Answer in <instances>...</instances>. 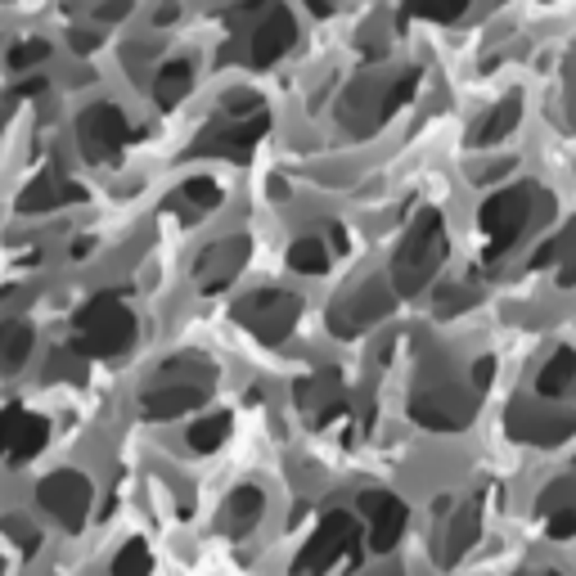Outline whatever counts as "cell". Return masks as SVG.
Wrapping results in <instances>:
<instances>
[{"instance_id": "13", "label": "cell", "mask_w": 576, "mask_h": 576, "mask_svg": "<svg viewBox=\"0 0 576 576\" xmlns=\"http://www.w3.org/2000/svg\"><path fill=\"white\" fill-rule=\"evenodd\" d=\"M509 432L518 441H531V446H558V441L576 437V415L572 410H563V415H536V410H527L518 401L509 410Z\"/></svg>"}, {"instance_id": "11", "label": "cell", "mask_w": 576, "mask_h": 576, "mask_svg": "<svg viewBox=\"0 0 576 576\" xmlns=\"http://www.w3.org/2000/svg\"><path fill=\"white\" fill-rule=\"evenodd\" d=\"M356 540V522H352V513H329L325 522H320V531L311 536V545L298 554V576H316V572H325L347 545Z\"/></svg>"}, {"instance_id": "33", "label": "cell", "mask_w": 576, "mask_h": 576, "mask_svg": "<svg viewBox=\"0 0 576 576\" xmlns=\"http://www.w3.org/2000/svg\"><path fill=\"white\" fill-rule=\"evenodd\" d=\"M252 113H261V100L252 95V91H230L225 95V118H252Z\"/></svg>"}, {"instance_id": "41", "label": "cell", "mask_w": 576, "mask_h": 576, "mask_svg": "<svg viewBox=\"0 0 576 576\" xmlns=\"http://www.w3.org/2000/svg\"><path fill=\"white\" fill-rule=\"evenodd\" d=\"M41 91H46V82H23L14 95H19V100H32V95H41Z\"/></svg>"}, {"instance_id": "39", "label": "cell", "mask_w": 576, "mask_h": 576, "mask_svg": "<svg viewBox=\"0 0 576 576\" xmlns=\"http://www.w3.org/2000/svg\"><path fill=\"white\" fill-rule=\"evenodd\" d=\"M176 14H180V0H162V5L153 10V23L167 28V23H176Z\"/></svg>"}, {"instance_id": "30", "label": "cell", "mask_w": 576, "mask_h": 576, "mask_svg": "<svg viewBox=\"0 0 576 576\" xmlns=\"http://www.w3.org/2000/svg\"><path fill=\"white\" fill-rule=\"evenodd\" d=\"M41 59H50V46H46V41H19V46H10V68H14V73H28V68H37Z\"/></svg>"}, {"instance_id": "10", "label": "cell", "mask_w": 576, "mask_h": 576, "mask_svg": "<svg viewBox=\"0 0 576 576\" xmlns=\"http://www.w3.org/2000/svg\"><path fill=\"white\" fill-rule=\"evenodd\" d=\"M248 252H252V243H248L243 234H225V239L207 243V248L198 252V261H194L198 288H203V293H216V288H225V284L248 266Z\"/></svg>"}, {"instance_id": "2", "label": "cell", "mask_w": 576, "mask_h": 576, "mask_svg": "<svg viewBox=\"0 0 576 576\" xmlns=\"http://www.w3.org/2000/svg\"><path fill=\"white\" fill-rule=\"evenodd\" d=\"M554 212V203H549V194H540L536 185H513V189H495L486 203H482V230L491 234V248H486V261H495L500 252H509L513 243H518V234L540 216H549Z\"/></svg>"}, {"instance_id": "40", "label": "cell", "mask_w": 576, "mask_h": 576, "mask_svg": "<svg viewBox=\"0 0 576 576\" xmlns=\"http://www.w3.org/2000/svg\"><path fill=\"white\" fill-rule=\"evenodd\" d=\"M307 5H311V14H316V19H329V14L338 10V0H307Z\"/></svg>"}, {"instance_id": "23", "label": "cell", "mask_w": 576, "mask_h": 576, "mask_svg": "<svg viewBox=\"0 0 576 576\" xmlns=\"http://www.w3.org/2000/svg\"><path fill=\"white\" fill-rule=\"evenodd\" d=\"M32 352V325L28 320H5L0 325V374H14Z\"/></svg>"}, {"instance_id": "43", "label": "cell", "mask_w": 576, "mask_h": 576, "mask_svg": "<svg viewBox=\"0 0 576 576\" xmlns=\"http://www.w3.org/2000/svg\"><path fill=\"white\" fill-rule=\"evenodd\" d=\"M0 113H5V109H0Z\"/></svg>"}, {"instance_id": "9", "label": "cell", "mask_w": 576, "mask_h": 576, "mask_svg": "<svg viewBox=\"0 0 576 576\" xmlns=\"http://www.w3.org/2000/svg\"><path fill=\"white\" fill-rule=\"evenodd\" d=\"M468 415H473V401L455 388H423L410 401V419L432 432H459L468 423Z\"/></svg>"}, {"instance_id": "27", "label": "cell", "mask_w": 576, "mask_h": 576, "mask_svg": "<svg viewBox=\"0 0 576 576\" xmlns=\"http://www.w3.org/2000/svg\"><path fill=\"white\" fill-rule=\"evenodd\" d=\"M419 82H423V77H419V68H410V73H401V77H397V82L388 86V95H383V104H379V122H388V118H392L397 109H406V104L415 100V91H419Z\"/></svg>"}, {"instance_id": "18", "label": "cell", "mask_w": 576, "mask_h": 576, "mask_svg": "<svg viewBox=\"0 0 576 576\" xmlns=\"http://www.w3.org/2000/svg\"><path fill=\"white\" fill-rule=\"evenodd\" d=\"M518 122H522V100L518 95H509V100H500L477 127H473V149H491V144H500L504 135H513L518 131Z\"/></svg>"}, {"instance_id": "4", "label": "cell", "mask_w": 576, "mask_h": 576, "mask_svg": "<svg viewBox=\"0 0 576 576\" xmlns=\"http://www.w3.org/2000/svg\"><path fill=\"white\" fill-rule=\"evenodd\" d=\"M298 316H302V298L284 293V288H257V293H248L239 302V325L252 329L266 347H279L293 334Z\"/></svg>"}, {"instance_id": "36", "label": "cell", "mask_w": 576, "mask_h": 576, "mask_svg": "<svg viewBox=\"0 0 576 576\" xmlns=\"http://www.w3.org/2000/svg\"><path fill=\"white\" fill-rule=\"evenodd\" d=\"M477 293H473V288H441V293H437V302H441V311L446 316H455L459 307H468Z\"/></svg>"}, {"instance_id": "31", "label": "cell", "mask_w": 576, "mask_h": 576, "mask_svg": "<svg viewBox=\"0 0 576 576\" xmlns=\"http://www.w3.org/2000/svg\"><path fill=\"white\" fill-rule=\"evenodd\" d=\"M185 203H194V207H216L221 203V185L212 180V176H194V180H185Z\"/></svg>"}, {"instance_id": "3", "label": "cell", "mask_w": 576, "mask_h": 576, "mask_svg": "<svg viewBox=\"0 0 576 576\" xmlns=\"http://www.w3.org/2000/svg\"><path fill=\"white\" fill-rule=\"evenodd\" d=\"M135 343V316L118 293H100L77 311V356H122Z\"/></svg>"}, {"instance_id": "6", "label": "cell", "mask_w": 576, "mask_h": 576, "mask_svg": "<svg viewBox=\"0 0 576 576\" xmlns=\"http://www.w3.org/2000/svg\"><path fill=\"white\" fill-rule=\"evenodd\" d=\"M77 140H82V153L91 162H113L122 153V144L131 140V127H127V113L118 104H91L82 118H77Z\"/></svg>"}, {"instance_id": "26", "label": "cell", "mask_w": 576, "mask_h": 576, "mask_svg": "<svg viewBox=\"0 0 576 576\" xmlns=\"http://www.w3.org/2000/svg\"><path fill=\"white\" fill-rule=\"evenodd\" d=\"M473 0H406V14L423 19V23H455Z\"/></svg>"}, {"instance_id": "25", "label": "cell", "mask_w": 576, "mask_h": 576, "mask_svg": "<svg viewBox=\"0 0 576 576\" xmlns=\"http://www.w3.org/2000/svg\"><path fill=\"white\" fill-rule=\"evenodd\" d=\"M225 432H230V415H207V419H198L194 428H189V450H198V455H212L221 441H225Z\"/></svg>"}, {"instance_id": "24", "label": "cell", "mask_w": 576, "mask_h": 576, "mask_svg": "<svg viewBox=\"0 0 576 576\" xmlns=\"http://www.w3.org/2000/svg\"><path fill=\"white\" fill-rule=\"evenodd\" d=\"M288 266H293L298 275H325V266H329L325 239H298L293 248H288Z\"/></svg>"}, {"instance_id": "32", "label": "cell", "mask_w": 576, "mask_h": 576, "mask_svg": "<svg viewBox=\"0 0 576 576\" xmlns=\"http://www.w3.org/2000/svg\"><path fill=\"white\" fill-rule=\"evenodd\" d=\"M567 252H576V221H572L554 243H545V248L531 257V266H536V270H540V266H554V261H558V257H567Z\"/></svg>"}, {"instance_id": "28", "label": "cell", "mask_w": 576, "mask_h": 576, "mask_svg": "<svg viewBox=\"0 0 576 576\" xmlns=\"http://www.w3.org/2000/svg\"><path fill=\"white\" fill-rule=\"evenodd\" d=\"M153 572V558H149V545L144 540H127L113 558V576H149Z\"/></svg>"}, {"instance_id": "19", "label": "cell", "mask_w": 576, "mask_h": 576, "mask_svg": "<svg viewBox=\"0 0 576 576\" xmlns=\"http://www.w3.org/2000/svg\"><path fill=\"white\" fill-rule=\"evenodd\" d=\"M50 441V423L37 419V415H19V423L10 428V437L0 441V450H5L14 464H28L32 455H41V446Z\"/></svg>"}, {"instance_id": "42", "label": "cell", "mask_w": 576, "mask_h": 576, "mask_svg": "<svg viewBox=\"0 0 576 576\" xmlns=\"http://www.w3.org/2000/svg\"><path fill=\"white\" fill-rule=\"evenodd\" d=\"M558 284H563V288H576V257H572V261L563 266V275H558Z\"/></svg>"}, {"instance_id": "21", "label": "cell", "mask_w": 576, "mask_h": 576, "mask_svg": "<svg viewBox=\"0 0 576 576\" xmlns=\"http://www.w3.org/2000/svg\"><path fill=\"white\" fill-rule=\"evenodd\" d=\"M261 509H266V495H261L257 486H239V491L225 500V531H230V536L252 531L257 518H261Z\"/></svg>"}, {"instance_id": "22", "label": "cell", "mask_w": 576, "mask_h": 576, "mask_svg": "<svg viewBox=\"0 0 576 576\" xmlns=\"http://www.w3.org/2000/svg\"><path fill=\"white\" fill-rule=\"evenodd\" d=\"M576 388V352H554L549 356V365L536 374V392L540 397H567Z\"/></svg>"}, {"instance_id": "38", "label": "cell", "mask_w": 576, "mask_h": 576, "mask_svg": "<svg viewBox=\"0 0 576 576\" xmlns=\"http://www.w3.org/2000/svg\"><path fill=\"white\" fill-rule=\"evenodd\" d=\"M68 41H73V50H77V55H91V50L100 46V32H86V28H73V37H68Z\"/></svg>"}, {"instance_id": "17", "label": "cell", "mask_w": 576, "mask_h": 576, "mask_svg": "<svg viewBox=\"0 0 576 576\" xmlns=\"http://www.w3.org/2000/svg\"><path fill=\"white\" fill-rule=\"evenodd\" d=\"M64 203H82V185H68L59 176H37L23 194H19V212L23 216H37V212H50V207H64Z\"/></svg>"}, {"instance_id": "1", "label": "cell", "mask_w": 576, "mask_h": 576, "mask_svg": "<svg viewBox=\"0 0 576 576\" xmlns=\"http://www.w3.org/2000/svg\"><path fill=\"white\" fill-rule=\"evenodd\" d=\"M446 261V221L437 207H423L410 230L401 234L397 243V257H392V288L406 298L423 293V288L432 284V275L441 270Z\"/></svg>"}, {"instance_id": "29", "label": "cell", "mask_w": 576, "mask_h": 576, "mask_svg": "<svg viewBox=\"0 0 576 576\" xmlns=\"http://www.w3.org/2000/svg\"><path fill=\"white\" fill-rule=\"evenodd\" d=\"M473 540H477V513H473V509H464V513L450 522V545H446V554H450V558H459Z\"/></svg>"}, {"instance_id": "14", "label": "cell", "mask_w": 576, "mask_h": 576, "mask_svg": "<svg viewBox=\"0 0 576 576\" xmlns=\"http://www.w3.org/2000/svg\"><path fill=\"white\" fill-rule=\"evenodd\" d=\"M293 397H298V406L311 415V423H334V419L347 410V392H343V383H338L334 370H329V374H316V379H302Z\"/></svg>"}, {"instance_id": "20", "label": "cell", "mask_w": 576, "mask_h": 576, "mask_svg": "<svg viewBox=\"0 0 576 576\" xmlns=\"http://www.w3.org/2000/svg\"><path fill=\"white\" fill-rule=\"evenodd\" d=\"M189 86H194L189 59H167V64L158 68V77H153V100H158L162 109H176V104L189 95Z\"/></svg>"}, {"instance_id": "16", "label": "cell", "mask_w": 576, "mask_h": 576, "mask_svg": "<svg viewBox=\"0 0 576 576\" xmlns=\"http://www.w3.org/2000/svg\"><path fill=\"white\" fill-rule=\"evenodd\" d=\"M361 509H365L370 522H374L370 545H374L379 554L392 549V545L401 540V531H406V504H401L397 495H388V491H361Z\"/></svg>"}, {"instance_id": "34", "label": "cell", "mask_w": 576, "mask_h": 576, "mask_svg": "<svg viewBox=\"0 0 576 576\" xmlns=\"http://www.w3.org/2000/svg\"><path fill=\"white\" fill-rule=\"evenodd\" d=\"M127 14H131V0H95V10H91L95 23H118Z\"/></svg>"}, {"instance_id": "5", "label": "cell", "mask_w": 576, "mask_h": 576, "mask_svg": "<svg viewBox=\"0 0 576 576\" xmlns=\"http://www.w3.org/2000/svg\"><path fill=\"white\" fill-rule=\"evenodd\" d=\"M392 311V284L388 279H365L352 293H343L329 311V329L338 338H361L365 329H374L383 316Z\"/></svg>"}, {"instance_id": "37", "label": "cell", "mask_w": 576, "mask_h": 576, "mask_svg": "<svg viewBox=\"0 0 576 576\" xmlns=\"http://www.w3.org/2000/svg\"><path fill=\"white\" fill-rule=\"evenodd\" d=\"M491 379H495V356H482V361H473V374H468V383H473L477 392H486V388H491Z\"/></svg>"}, {"instance_id": "7", "label": "cell", "mask_w": 576, "mask_h": 576, "mask_svg": "<svg viewBox=\"0 0 576 576\" xmlns=\"http://www.w3.org/2000/svg\"><path fill=\"white\" fill-rule=\"evenodd\" d=\"M91 477H82L77 468H59V473H50L41 486H37V500H41V509L55 518V522H64L68 531H77L82 522H86V513H91Z\"/></svg>"}, {"instance_id": "15", "label": "cell", "mask_w": 576, "mask_h": 576, "mask_svg": "<svg viewBox=\"0 0 576 576\" xmlns=\"http://www.w3.org/2000/svg\"><path fill=\"white\" fill-rule=\"evenodd\" d=\"M203 401H207V388H198V383H158L153 392H144L140 410H144V419L167 423V419H180V415L198 410Z\"/></svg>"}, {"instance_id": "8", "label": "cell", "mask_w": 576, "mask_h": 576, "mask_svg": "<svg viewBox=\"0 0 576 576\" xmlns=\"http://www.w3.org/2000/svg\"><path fill=\"white\" fill-rule=\"evenodd\" d=\"M293 41H298V23H293V14H288L279 0L275 5L252 23V32H248V46H243V64H252V68H270L275 59H284L288 50H293Z\"/></svg>"}, {"instance_id": "12", "label": "cell", "mask_w": 576, "mask_h": 576, "mask_svg": "<svg viewBox=\"0 0 576 576\" xmlns=\"http://www.w3.org/2000/svg\"><path fill=\"white\" fill-rule=\"evenodd\" d=\"M266 131H270V118H266V113H252V118H239V122H230V127H212V131H207V135L194 144V153L248 158Z\"/></svg>"}, {"instance_id": "35", "label": "cell", "mask_w": 576, "mask_h": 576, "mask_svg": "<svg viewBox=\"0 0 576 576\" xmlns=\"http://www.w3.org/2000/svg\"><path fill=\"white\" fill-rule=\"evenodd\" d=\"M549 536L554 540H572L576 536V509H554L549 513Z\"/></svg>"}]
</instances>
